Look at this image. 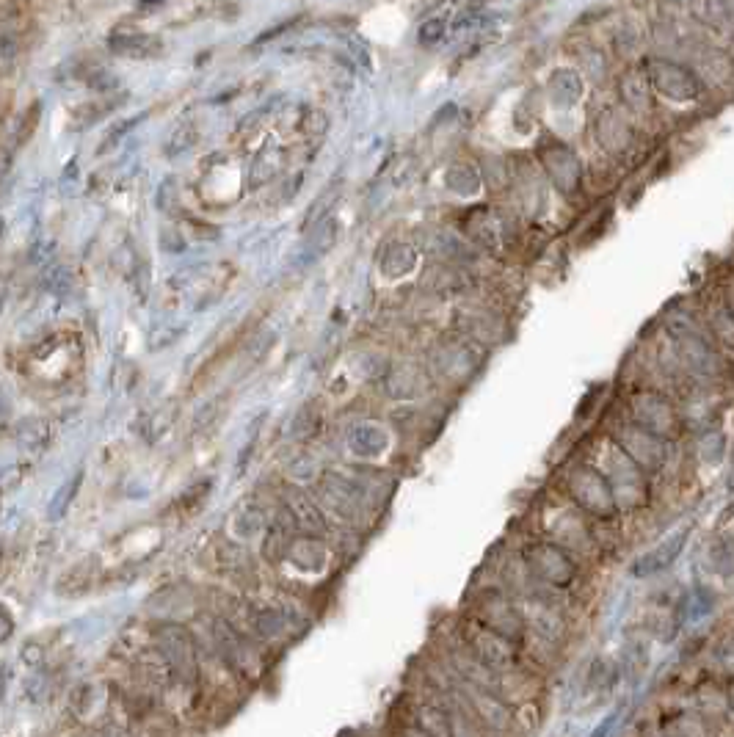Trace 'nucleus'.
Wrapping results in <instances>:
<instances>
[{
  "label": "nucleus",
  "mask_w": 734,
  "mask_h": 737,
  "mask_svg": "<svg viewBox=\"0 0 734 737\" xmlns=\"http://www.w3.org/2000/svg\"><path fill=\"white\" fill-rule=\"evenodd\" d=\"M3 230H6V219H3V213H0V238H3Z\"/></svg>",
  "instance_id": "obj_43"
},
{
  "label": "nucleus",
  "mask_w": 734,
  "mask_h": 737,
  "mask_svg": "<svg viewBox=\"0 0 734 737\" xmlns=\"http://www.w3.org/2000/svg\"><path fill=\"white\" fill-rule=\"evenodd\" d=\"M712 566L718 575H734V542H718L712 547Z\"/></svg>",
  "instance_id": "obj_33"
},
{
  "label": "nucleus",
  "mask_w": 734,
  "mask_h": 737,
  "mask_svg": "<svg viewBox=\"0 0 734 737\" xmlns=\"http://www.w3.org/2000/svg\"><path fill=\"white\" fill-rule=\"evenodd\" d=\"M285 503H287L285 511L290 514V519H293L296 530H304L307 536L321 539L329 525H326V517H323V511L318 508V503H315L307 492H301V489H290L285 495Z\"/></svg>",
  "instance_id": "obj_12"
},
{
  "label": "nucleus",
  "mask_w": 734,
  "mask_h": 737,
  "mask_svg": "<svg viewBox=\"0 0 734 737\" xmlns=\"http://www.w3.org/2000/svg\"><path fill=\"white\" fill-rule=\"evenodd\" d=\"M296 536V525H293V519L287 514L285 508H282V514L276 517V522L271 528H265L263 533V558L268 564H282L290 553V547H293V539Z\"/></svg>",
  "instance_id": "obj_13"
},
{
  "label": "nucleus",
  "mask_w": 734,
  "mask_h": 737,
  "mask_svg": "<svg viewBox=\"0 0 734 737\" xmlns=\"http://www.w3.org/2000/svg\"><path fill=\"white\" fill-rule=\"evenodd\" d=\"M83 470L81 473H75L72 478H69L67 484L61 486L58 489L56 495H53V500H50V508H47V517L53 519H64L69 514V508H72V503H75V497H78V492H81V486H83Z\"/></svg>",
  "instance_id": "obj_22"
},
{
  "label": "nucleus",
  "mask_w": 734,
  "mask_h": 737,
  "mask_svg": "<svg viewBox=\"0 0 734 737\" xmlns=\"http://www.w3.org/2000/svg\"><path fill=\"white\" fill-rule=\"evenodd\" d=\"M448 34V25L445 20H439V17H431V20H425L420 25V31H417V39H420V45L431 47V45H439L442 39Z\"/></svg>",
  "instance_id": "obj_34"
},
{
  "label": "nucleus",
  "mask_w": 734,
  "mask_h": 737,
  "mask_svg": "<svg viewBox=\"0 0 734 737\" xmlns=\"http://www.w3.org/2000/svg\"><path fill=\"white\" fill-rule=\"evenodd\" d=\"M627 713H630V699H619V702L610 707L608 713L602 715V721L588 732V737H613L619 732L621 718Z\"/></svg>",
  "instance_id": "obj_29"
},
{
  "label": "nucleus",
  "mask_w": 734,
  "mask_h": 737,
  "mask_svg": "<svg viewBox=\"0 0 734 737\" xmlns=\"http://www.w3.org/2000/svg\"><path fill=\"white\" fill-rule=\"evenodd\" d=\"M174 199H177V180H174V177H166V180L158 185V199H155V205H158V210H172Z\"/></svg>",
  "instance_id": "obj_36"
},
{
  "label": "nucleus",
  "mask_w": 734,
  "mask_h": 737,
  "mask_svg": "<svg viewBox=\"0 0 734 737\" xmlns=\"http://www.w3.org/2000/svg\"><path fill=\"white\" fill-rule=\"evenodd\" d=\"M3 307H6V285L0 282V315H3Z\"/></svg>",
  "instance_id": "obj_41"
},
{
  "label": "nucleus",
  "mask_w": 734,
  "mask_h": 737,
  "mask_svg": "<svg viewBox=\"0 0 734 737\" xmlns=\"http://www.w3.org/2000/svg\"><path fill=\"white\" fill-rule=\"evenodd\" d=\"M108 47L116 56L125 58H152L163 53V39L158 34H141V31H130V34H114L108 39Z\"/></svg>",
  "instance_id": "obj_14"
},
{
  "label": "nucleus",
  "mask_w": 734,
  "mask_h": 737,
  "mask_svg": "<svg viewBox=\"0 0 734 737\" xmlns=\"http://www.w3.org/2000/svg\"><path fill=\"white\" fill-rule=\"evenodd\" d=\"M20 58V42L12 31H0V78L12 75Z\"/></svg>",
  "instance_id": "obj_30"
},
{
  "label": "nucleus",
  "mask_w": 734,
  "mask_h": 737,
  "mask_svg": "<svg viewBox=\"0 0 734 737\" xmlns=\"http://www.w3.org/2000/svg\"><path fill=\"white\" fill-rule=\"evenodd\" d=\"M464 707L470 710L472 718L478 721L486 737H519V713L511 702H505L500 693L486 691L478 685H459L456 688Z\"/></svg>",
  "instance_id": "obj_3"
},
{
  "label": "nucleus",
  "mask_w": 734,
  "mask_h": 737,
  "mask_svg": "<svg viewBox=\"0 0 734 737\" xmlns=\"http://www.w3.org/2000/svg\"><path fill=\"white\" fill-rule=\"evenodd\" d=\"M459 641L464 644V649L481 663V666L494 671L497 677H505V674H514L519 668L530 666L528 657L522 652V646L514 644V641L505 638V635L494 633L489 627H483V624L472 622V619H467V622L461 624Z\"/></svg>",
  "instance_id": "obj_1"
},
{
  "label": "nucleus",
  "mask_w": 734,
  "mask_h": 737,
  "mask_svg": "<svg viewBox=\"0 0 734 737\" xmlns=\"http://www.w3.org/2000/svg\"><path fill=\"white\" fill-rule=\"evenodd\" d=\"M649 81H652V86L657 92H663L666 97H671V100H679V103L693 100L701 89L699 81H696V75H693L688 67L674 64V61H652V67H649Z\"/></svg>",
  "instance_id": "obj_10"
},
{
  "label": "nucleus",
  "mask_w": 734,
  "mask_h": 737,
  "mask_svg": "<svg viewBox=\"0 0 734 737\" xmlns=\"http://www.w3.org/2000/svg\"><path fill=\"white\" fill-rule=\"evenodd\" d=\"M45 285L50 293H58V296H64V293H72L75 288V277H72V268L69 265H50L45 271Z\"/></svg>",
  "instance_id": "obj_31"
},
{
  "label": "nucleus",
  "mask_w": 734,
  "mask_h": 737,
  "mask_svg": "<svg viewBox=\"0 0 734 737\" xmlns=\"http://www.w3.org/2000/svg\"><path fill=\"white\" fill-rule=\"evenodd\" d=\"M470 619L511 638L514 644H525V619L519 611V602L505 588H486L483 594H478Z\"/></svg>",
  "instance_id": "obj_4"
},
{
  "label": "nucleus",
  "mask_w": 734,
  "mask_h": 737,
  "mask_svg": "<svg viewBox=\"0 0 734 737\" xmlns=\"http://www.w3.org/2000/svg\"><path fill=\"white\" fill-rule=\"evenodd\" d=\"M688 707H693L696 713L712 726L729 724V699H726V680L721 677H704L696 685H690V702Z\"/></svg>",
  "instance_id": "obj_8"
},
{
  "label": "nucleus",
  "mask_w": 734,
  "mask_h": 737,
  "mask_svg": "<svg viewBox=\"0 0 734 737\" xmlns=\"http://www.w3.org/2000/svg\"><path fill=\"white\" fill-rule=\"evenodd\" d=\"M522 561H525V569L533 577L536 588H544V591H552V594L569 591L580 580L577 558L555 542L530 544L525 555H522Z\"/></svg>",
  "instance_id": "obj_2"
},
{
  "label": "nucleus",
  "mask_w": 734,
  "mask_h": 737,
  "mask_svg": "<svg viewBox=\"0 0 734 737\" xmlns=\"http://www.w3.org/2000/svg\"><path fill=\"white\" fill-rule=\"evenodd\" d=\"M621 448L630 453L638 467H660L666 459V445L646 428L627 426L621 431Z\"/></svg>",
  "instance_id": "obj_11"
},
{
  "label": "nucleus",
  "mask_w": 734,
  "mask_h": 737,
  "mask_svg": "<svg viewBox=\"0 0 734 737\" xmlns=\"http://www.w3.org/2000/svg\"><path fill=\"white\" fill-rule=\"evenodd\" d=\"M334 241H337V221L326 216V219L312 230L310 241L301 246L299 257H296V265H301V268H304V265H312L318 257H323V254L332 249Z\"/></svg>",
  "instance_id": "obj_19"
},
{
  "label": "nucleus",
  "mask_w": 734,
  "mask_h": 737,
  "mask_svg": "<svg viewBox=\"0 0 734 737\" xmlns=\"http://www.w3.org/2000/svg\"><path fill=\"white\" fill-rule=\"evenodd\" d=\"M621 97H624V103L630 105V108H643V105L649 103V81H646V75H641V72L627 75L621 81Z\"/></svg>",
  "instance_id": "obj_28"
},
{
  "label": "nucleus",
  "mask_w": 734,
  "mask_h": 737,
  "mask_svg": "<svg viewBox=\"0 0 734 737\" xmlns=\"http://www.w3.org/2000/svg\"><path fill=\"white\" fill-rule=\"evenodd\" d=\"M14 635V619L12 613L6 611L3 605H0V644H6L9 638Z\"/></svg>",
  "instance_id": "obj_38"
},
{
  "label": "nucleus",
  "mask_w": 734,
  "mask_h": 737,
  "mask_svg": "<svg viewBox=\"0 0 734 737\" xmlns=\"http://www.w3.org/2000/svg\"><path fill=\"white\" fill-rule=\"evenodd\" d=\"M224 412H227V395L213 398V401H207V404L199 406V412L194 415V434H205V431H210L213 426H218Z\"/></svg>",
  "instance_id": "obj_26"
},
{
  "label": "nucleus",
  "mask_w": 734,
  "mask_h": 737,
  "mask_svg": "<svg viewBox=\"0 0 734 737\" xmlns=\"http://www.w3.org/2000/svg\"><path fill=\"white\" fill-rule=\"evenodd\" d=\"M569 492L577 500V506H583L585 511H591L597 517H613V511H616L613 489L594 467H577L569 475Z\"/></svg>",
  "instance_id": "obj_6"
},
{
  "label": "nucleus",
  "mask_w": 734,
  "mask_h": 737,
  "mask_svg": "<svg viewBox=\"0 0 734 737\" xmlns=\"http://www.w3.org/2000/svg\"><path fill=\"white\" fill-rule=\"evenodd\" d=\"M235 530H238V536L243 539H254V536H260L265 530V511L263 506H246L238 511V517H235Z\"/></svg>",
  "instance_id": "obj_27"
},
{
  "label": "nucleus",
  "mask_w": 734,
  "mask_h": 737,
  "mask_svg": "<svg viewBox=\"0 0 734 737\" xmlns=\"http://www.w3.org/2000/svg\"><path fill=\"white\" fill-rule=\"evenodd\" d=\"M136 122H138V119H125L122 125H116L114 130H111V136H108V139L103 141V147H100V152H103L105 147H114L116 141H119V139H122V136H125V130H133V125H136Z\"/></svg>",
  "instance_id": "obj_39"
},
{
  "label": "nucleus",
  "mask_w": 734,
  "mask_h": 737,
  "mask_svg": "<svg viewBox=\"0 0 734 737\" xmlns=\"http://www.w3.org/2000/svg\"><path fill=\"white\" fill-rule=\"evenodd\" d=\"M323 497H326V503L337 511V514H343V517H351L359 506V492L354 489V484H348L345 478H337V475H329L326 481H323Z\"/></svg>",
  "instance_id": "obj_20"
},
{
  "label": "nucleus",
  "mask_w": 734,
  "mask_h": 737,
  "mask_svg": "<svg viewBox=\"0 0 734 737\" xmlns=\"http://www.w3.org/2000/svg\"><path fill=\"white\" fill-rule=\"evenodd\" d=\"M196 141H199V130H196L194 122H180V125H174L172 136L166 139V147L163 152L174 158V155H183L194 147Z\"/></svg>",
  "instance_id": "obj_25"
},
{
  "label": "nucleus",
  "mask_w": 734,
  "mask_h": 737,
  "mask_svg": "<svg viewBox=\"0 0 734 737\" xmlns=\"http://www.w3.org/2000/svg\"><path fill=\"white\" fill-rule=\"evenodd\" d=\"M39 108H42V105L34 103L28 111H25L23 119H20V125H17V141H20V144H25V141L34 136L36 125H39Z\"/></svg>",
  "instance_id": "obj_35"
},
{
  "label": "nucleus",
  "mask_w": 734,
  "mask_h": 737,
  "mask_svg": "<svg viewBox=\"0 0 734 737\" xmlns=\"http://www.w3.org/2000/svg\"><path fill=\"white\" fill-rule=\"evenodd\" d=\"M619 685H621L619 660H613V657L605 655H594L583 668L580 696H583L588 704H599L619 691Z\"/></svg>",
  "instance_id": "obj_7"
},
{
  "label": "nucleus",
  "mask_w": 734,
  "mask_h": 737,
  "mask_svg": "<svg viewBox=\"0 0 734 737\" xmlns=\"http://www.w3.org/2000/svg\"><path fill=\"white\" fill-rule=\"evenodd\" d=\"M544 166L563 191H572L574 185L580 183V163L574 158V152L566 150L563 144H552V150H544Z\"/></svg>",
  "instance_id": "obj_15"
},
{
  "label": "nucleus",
  "mask_w": 734,
  "mask_h": 737,
  "mask_svg": "<svg viewBox=\"0 0 734 737\" xmlns=\"http://www.w3.org/2000/svg\"><path fill=\"white\" fill-rule=\"evenodd\" d=\"M635 417L641 420V426L646 428V431H657L660 428V423H671V409H668L660 398H654V395H649V398H641L638 404H635Z\"/></svg>",
  "instance_id": "obj_23"
},
{
  "label": "nucleus",
  "mask_w": 734,
  "mask_h": 737,
  "mask_svg": "<svg viewBox=\"0 0 734 737\" xmlns=\"http://www.w3.org/2000/svg\"><path fill=\"white\" fill-rule=\"evenodd\" d=\"M392 737H428L423 729H417V726L409 721V718H403V715H395V724H392Z\"/></svg>",
  "instance_id": "obj_37"
},
{
  "label": "nucleus",
  "mask_w": 734,
  "mask_h": 737,
  "mask_svg": "<svg viewBox=\"0 0 734 737\" xmlns=\"http://www.w3.org/2000/svg\"><path fill=\"white\" fill-rule=\"evenodd\" d=\"M94 575H97V564H94V558H83L78 564H72L61 575V580L56 583V594L58 597H67V599H75V597H83L94 583Z\"/></svg>",
  "instance_id": "obj_17"
},
{
  "label": "nucleus",
  "mask_w": 734,
  "mask_h": 737,
  "mask_svg": "<svg viewBox=\"0 0 734 737\" xmlns=\"http://www.w3.org/2000/svg\"><path fill=\"white\" fill-rule=\"evenodd\" d=\"M414 260H417V254H414L412 246H406V243H395V246H390V249H387V254H384L381 265H384V274H390V277H398V274H406V271L412 268Z\"/></svg>",
  "instance_id": "obj_24"
},
{
  "label": "nucleus",
  "mask_w": 734,
  "mask_h": 737,
  "mask_svg": "<svg viewBox=\"0 0 734 737\" xmlns=\"http://www.w3.org/2000/svg\"><path fill=\"white\" fill-rule=\"evenodd\" d=\"M287 558L299 566V569L315 572V569H321V566L326 564V547H323L321 539H315V536H304V539H296V542H293Z\"/></svg>",
  "instance_id": "obj_21"
},
{
  "label": "nucleus",
  "mask_w": 734,
  "mask_h": 737,
  "mask_svg": "<svg viewBox=\"0 0 734 737\" xmlns=\"http://www.w3.org/2000/svg\"><path fill=\"white\" fill-rule=\"evenodd\" d=\"M621 682H627L630 688H638V682L649 674V644L646 638H630L619 657Z\"/></svg>",
  "instance_id": "obj_16"
},
{
  "label": "nucleus",
  "mask_w": 734,
  "mask_h": 737,
  "mask_svg": "<svg viewBox=\"0 0 734 737\" xmlns=\"http://www.w3.org/2000/svg\"><path fill=\"white\" fill-rule=\"evenodd\" d=\"M690 539V528H679L677 533H671L668 539L652 547L649 553H643L635 564H632V577H641V580H649V577H657L668 572L671 566L677 564L679 555L685 553V544Z\"/></svg>",
  "instance_id": "obj_9"
},
{
  "label": "nucleus",
  "mask_w": 734,
  "mask_h": 737,
  "mask_svg": "<svg viewBox=\"0 0 734 737\" xmlns=\"http://www.w3.org/2000/svg\"><path fill=\"white\" fill-rule=\"evenodd\" d=\"M152 635L158 641L161 655L169 660L174 677L180 682H196V677H199V646H196L194 635L180 624H158Z\"/></svg>",
  "instance_id": "obj_5"
},
{
  "label": "nucleus",
  "mask_w": 734,
  "mask_h": 737,
  "mask_svg": "<svg viewBox=\"0 0 734 737\" xmlns=\"http://www.w3.org/2000/svg\"><path fill=\"white\" fill-rule=\"evenodd\" d=\"M641 737H666V735H663V732H660L657 726H652V729H649V732H643Z\"/></svg>",
  "instance_id": "obj_42"
},
{
  "label": "nucleus",
  "mask_w": 734,
  "mask_h": 737,
  "mask_svg": "<svg viewBox=\"0 0 734 737\" xmlns=\"http://www.w3.org/2000/svg\"><path fill=\"white\" fill-rule=\"evenodd\" d=\"M20 439H23L25 448H45L53 439V431H50V423L47 420H31L20 428Z\"/></svg>",
  "instance_id": "obj_32"
},
{
  "label": "nucleus",
  "mask_w": 734,
  "mask_h": 737,
  "mask_svg": "<svg viewBox=\"0 0 734 737\" xmlns=\"http://www.w3.org/2000/svg\"><path fill=\"white\" fill-rule=\"evenodd\" d=\"M726 699H729V721L734 724V680H726Z\"/></svg>",
  "instance_id": "obj_40"
},
{
  "label": "nucleus",
  "mask_w": 734,
  "mask_h": 737,
  "mask_svg": "<svg viewBox=\"0 0 734 737\" xmlns=\"http://www.w3.org/2000/svg\"><path fill=\"white\" fill-rule=\"evenodd\" d=\"M384 448H387V434L379 426L362 423L348 431V450L359 459H376L384 453Z\"/></svg>",
  "instance_id": "obj_18"
}]
</instances>
